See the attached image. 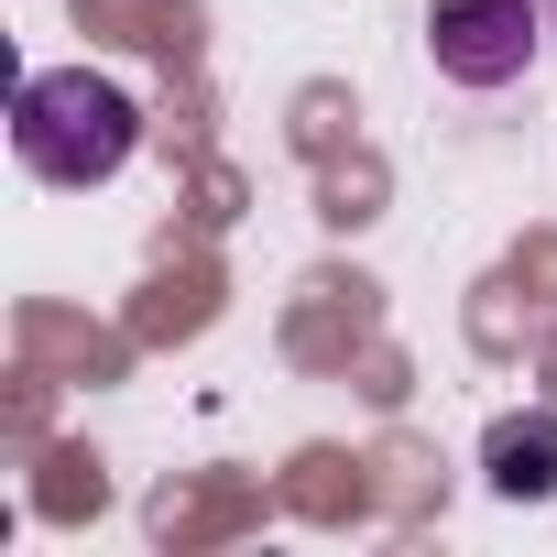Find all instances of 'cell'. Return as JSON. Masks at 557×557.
I'll use <instances>...</instances> for the list:
<instances>
[{
  "mask_svg": "<svg viewBox=\"0 0 557 557\" xmlns=\"http://www.w3.org/2000/svg\"><path fill=\"white\" fill-rule=\"evenodd\" d=\"M132 143H143L132 88H110V77H88V66H45V77H23V99H12V153H23L45 186H110V175L132 164Z\"/></svg>",
  "mask_w": 557,
  "mask_h": 557,
  "instance_id": "1",
  "label": "cell"
},
{
  "mask_svg": "<svg viewBox=\"0 0 557 557\" xmlns=\"http://www.w3.org/2000/svg\"><path fill=\"white\" fill-rule=\"evenodd\" d=\"M437 66L459 88H503L535 66V0H437Z\"/></svg>",
  "mask_w": 557,
  "mask_h": 557,
  "instance_id": "2",
  "label": "cell"
},
{
  "mask_svg": "<svg viewBox=\"0 0 557 557\" xmlns=\"http://www.w3.org/2000/svg\"><path fill=\"white\" fill-rule=\"evenodd\" d=\"M481 470H492L503 503H546L557 492V416H503L481 437Z\"/></svg>",
  "mask_w": 557,
  "mask_h": 557,
  "instance_id": "3",
  "label": "cell"
}]
</instances>
